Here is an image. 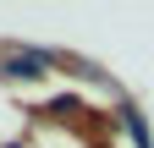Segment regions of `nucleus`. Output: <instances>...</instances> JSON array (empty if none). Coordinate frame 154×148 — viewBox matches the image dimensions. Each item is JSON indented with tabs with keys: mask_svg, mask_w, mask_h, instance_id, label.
Here are the masks:
<instances>
[{
	"mask_svg": "<svg viewBox=\"0 0 154 148\" xmlns=\"http://www.w3.org/2000/svg\"><path fill=\"white\" fill-rule=\"evenodd\" d=\"M0 71H6V77H44V71H50V55H44V49H33V55H6Z\"/></svg>",
	"mask_w": 154,
	"mask_h": 148,
	"instance_id": "f257e3e1",
	"label": "nucleus"
},
{
	"mask_svg": "<svg viewBox=\"0 0 154 148\" xmlns=\"http://www.w3.org/2000/svg\"><path fill=\"white\" fill-rule=\"evenodd\" d=\"M127 132H132V143H138V148H154V143H149V121L138 115V110H127Z\"/></svg>",
	"mask_w": 154,
	"mask_h": 148,
	"instance_id": "f03ea898",
	"label": "nucleus"
}]
</instances>
